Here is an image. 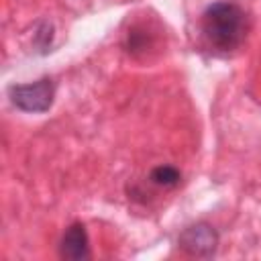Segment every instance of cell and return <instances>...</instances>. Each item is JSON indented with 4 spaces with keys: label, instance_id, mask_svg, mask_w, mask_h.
Instances as JSON below:
<instances>
[{
    "label": "cell",
    "instance_id": "6da1fadb",
    "mask_svg": "<svg viewBox=\"0 0 261 261\" xmlns=\"http://www.w3.org/2000/svg\"><path fill=\"white\" fill-rule=\"evenodd\" d=\"M202 33L212 47L232 51L247 37V14L234 2H214L202 14Z\"/></svg>",
    "mask_w": 261,
    "mask_h": 261
},
{
    "label": "cell",
    "instance_id": "7a4b0ae2",
    "mask_svg": "<svg viewBox=\"0 0 261 261\" xmlns=\"http://www.w3.org/2000/svg\"><path fill=\"white\" fill-rule=\"evenodd\" d=\"M8 94L16 108H20L24 112H45L53 104L55 86H53L51 77H41L31 84L10 86Z\"/></svg>",
    "mask_w": 261,
    "mask_h": 261
},
{
    "label": "cell",
    "instance_id": "3957f363",
    "mask_svg": "<svg viewBox=\"0 0 261 261\" xmlns=\"http://www.w3.org/2000/svg\"><path fill=\"white\" fill-rule=\"evenodd\" d=\"M179 247L194 257H212L218 247L216 230L206 222H196L179 234Z\"/></svg>",
    "mask_w": 261,
    "mask_h": 261
},
{
    "label": "cell",
    "instance_id": "277c9868",
    "mask_svg": "<svg viewBox=\"0 0 261 261\" xmlns=\"http://www.w3.org/2000/svg\"><path fill=\"white\" fill-rule=\"evenodd\" d=\"M59 255L63 259H71V261H82L90 257V245H88V232L86 226L82 222H73L59 245Z\"/></svg>",
    "mask_w": 261,
    "mask_h": 261
},
{
    "label": "cell",
    "instance_id": "5b68a950",
    "mask_svg": "<svg viewBox=\"0 0 261 261\" xmlns=\"http://www.w3.org/2000/svg\"><path fill=\"white\" fill-rule=\"evenodd\" d=\"M149 179H151L155 186H159V188H175V186L179 184V179H181V173H179V169L173 167V165H157V167L151 171Z\"/></svg>",
    "mask_w": 261,
    "mask_h": 261
}]
</instances>
